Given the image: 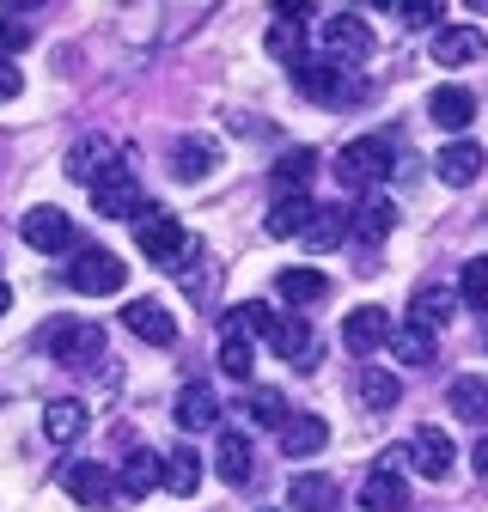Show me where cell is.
Instances as JSON below:
<instances>
[{
    "label": "cell",
    "instance_id": "6da1fadb",
    "mask_svg": "<svg viewBox=\"0 0 488 512\" xmlns=\"http://www.w3.org/2000/svg\"><path fill=\"white\" fill-rule=\"evenodd\" d=\"M293 86L312 98V104H330V110H342L348 98H360V80L342 68V61H330V55H305V61H293Z\"/></svg>",
    "mask_w": 488,
    "mask_h": 512
},
{
    "label": "cell",
    "instance_id": "7a4b0ae2",
    "mask_svg": "<svg viewBox=\"0 0 488 512\" xmlns=\"http://www.w3.org/2000/svg\"><path fill=\"white\" fill-rule=\"evenodd\" d=\"M385 177H391V141L385 135H360V141L342 147V159H336L342 189H379Z\"/></svg>",
    "mask_w": 488,
    "mask_h": 512
},
{
    "label": "cell",
    "instance_id": "3957f363",
    "mask_svg": "<svg viewBox=\"0 0 488 512\" xmlns=\"http://www.w3.org/2000/svg\"><path fill=\"white\" fill-rule=\"evenodd\" d=\"M135 244H141V256L147 263H159V269H177L183 256H190V232H183L165 208H147V214H135Z\"/></svg>",
    "mask_w": 488,
    "mask_h": 512
},
{
    "label": "cell",
    "instance_id": "277c9868",
    "mask_svg": "<svg viewBox=\"0 0 488 512\" xmlns=\"http://www.w3.org/2000/svg\"><path fill=\"white\" fill-rule=\"evenodd\" d=\"M68 281H74V293H86V299H98V293H122V287H129V263H122L116 250L92 244V250H80V256H74Z\"/></svg>",
    "mask_w": 488,
    "mask_h": 512
},
{
    "label": "cell",
    "instance_id": "5b68a950",
    "mask_svg": "<svg viewBox=\"0 0 488 512\" xmlns=\"http://www.w3.org/2000/svg\"><path fill=\"white\" fill-rule=\"evenodd\" d=\"M92 208H98L104 220H135V214L147 208V196H141V177H135L129 165L116 159V165H110V171L92 183Z\"/></svg>",
    "mask_w": 488,
    "mask_h": 512
},
{
    "label": "cell",
    "instance_id": "8992f818",
    "mask_svg": "<svg viewBox=\"0 0 488 512\" xmlns=\"http://www.w3.org/2000/svg\"><path fill=\"white\" fill-rule=\"evenodd\" d=\"M452 464H458V445H452L440 427H421V433L403 445V470H415V476H427V482H446Z\"/></svg>",
    "mask_w": 488,
    "mask_h": 512
},
{
    "label": "cell",
    "instance_id": "52a82bcc",
    "mask_svg": "<svg viewBox=\"0 0 488 512\" xmlns=\"http://www.w3.org/2000/svg\"><path fill=\"white\" fill-rule=\"evenodd\" d=\"M43 348H49L55 360H68V366H86L92 354H104V330L74 324V317H55V324L43 330Z\"/></svg>",
    "mask_w": 488,
    "mask_h": 512
},
{
    "label": "cell",
    "instance_id": "ba28073f",
    "mask_svg": "<svg viewBox=\"0 0 488 512\" xmlns=\"http://www.w3.org/2000/svg\"><path fill=\"white\" fill-rule=\"evenodd\" d=\"M61 488H68L80 506H122V494H116V476H110L104 464H92V458L61 464Z\"/></svg>",
    "mask_w": 488,
    "mask_h": 512
},
{
    "label": "cell",
    "instance_id": "9c48e42d",
    "mask_svg": "<svg viewBox=\"0 0 488 512\" xmlns=\"http://www.w3.org/2000/svg\"><path fill=\"white\" fill-rule=\"evenodd\" d=\"M324 49H330V61L354 68V61L373 55V31H366L360 13H336V19H324Z\"/></svg>",
    "mask_w": 488,
    "mask_h": 512
},
{
    "label": "cell",
    "instance_id": "30bf717a",
    "mask_svg": "<svg viewBox=\"0 0 488 512\" xmlns=\"http://www.w3.org/2000/svg\"><path fill=\"white\" fill-rule=\"evenodd\" d=\"M342 342H348L354 354L385 348V342H391V305H354V311L342 317Z\"/></svg>",
    "mask_w": 488,
    "mask_h": 512
},
{
    "label": "cell",
    "instance_id": "8fae6325",
    "mask_svg": "<svg viewBox=\"0 0 488 512\" xmlns=\"http://www.w3.org/2000/svg\"><path fill=\"white\" fill-rule=\"evenodd\" d=\"M482 55H488V37L476 25H440L434 31V61L440 68H476Z\"/></svg>",
    "mask_w": 488,
    "mask_h": 512
},
{
    "label": "cell",
    "instance_id": "7c38bea8",
    "mask_svg": "<svg viewBox=\"0 0 488 512\" xmlns=\"http://www.w3.org/2000/svg\"><path fill=\"white\" fill-rule=\"evenodd\" d=\"M19 238H25L31 250H43V256H49V250H68V244H74V220L61 214V208H31V214L19 220Z\"/></svg>",
    "mask_w": 488,
    "mask_h": 512
},
{
    "label": "cell",
    "instance_id": "4fadbf2b",
    "mask_svg": "<svg viewBox=\"0 0 488 512\" xmlns=\"http://www.w3.org/2000/svg\"><path fill=\"white\" fill-rule=\"evenodd\" d=\"M122 324H129L141 342H153V348H171V342H177V317H171L159 299H135V305H122Z\"/></svg>",
    "mask_w": 488,
    "mask_h": 512
},
{
    "label": "cell",
    "instance_id": "5bb4252c",
    "mask_svg": "<svg viewBox=\"0 0 488 512\" xmlns=\"http://www.w3.org/2000/svg\"><path fill=\"white\" fill-rule=\"evenodd\" d=\"M482 147L476 141H452V147H440V159H434V177L446 183V189H470L476 177H482Z\"/></svg>",
    "mask_w": 488,
    "mask_h": 512
},
{
    "label": "cell",
    "instance_id": "9a60e30c",
    "mask_svg": "<svg viewBox=\"0 0 488 512\" xmlns=\"http://www.w3.org/2000/svg\"><path fill=\"white\" fill-rule=\"evenodd\" d=\"M330 445V421L324 415H287L281 421V452L287 458H318Z\"/></svg>",
    "mask_w": 488,
    "mask_h": 512
},
{
    "label": "cell",
    "instance_id": "2e32d148",
    "mask_svg": "<svg viewBox=\"0 0 488 512\" xmlns=\"http://www.w3.org/2000/svg\"><path fill=\"white\" fill-rule=\"evenodd\" d=\"M391 226H397V208L385 196H366V202L348 208V238H360V244H385Z\"/></svg>",
    "mask_w": 488,
    "mask_h": 512
},
{
    "label": "cell",
    "instance_id": "e0dca14e",
    "mask_svg": "<svg viewBox=\"0 0 488 512\" xmlns=\"http://www.w3.org/2000/svg\"><path fill=\"white\" fill-rule=\"evenodd\" d=\"M269 342H275V354H281L287 366H299V372L318 366V336H312V324H305V317H281V330H275Z\"/></svg>",
    "mask_w": 488,
    "mask_h": 512
},
{
    "label": "cell",
    "instance_id": "ac0fdd59",
    "mask_svg": "<svg viewBox=\"0 0 488 512\" xmlns=\"http://www.w3.org/2000/svg\"><path fill=\"white\" fill-rule=\"evenodd\" d=\"M452 311H458V299H452L446 287H421V293L409 299V330H421V336H440V330L452 324Z\"/></svg>",
    "mask_w": 488,
    "mask_h": 512
},
{
    "label": "cell",
    "instance_id": "d6986e66",
    "mask_svg": "<svg viewBox=\"0 0 488 512\" xmlns=\"http://www.w3.org/2000/svg\"><path fill=\"white\" fill-rule=\"evenodd\" d=\"M251 366H257V342L238 330V311H226V324H220V372L226 378H251Z\"/></svg>",
    "mask_w": 488,
    "mask_h": 512
},
{
    "label": "cell",
    "instance_id": "ffe728a7",
    "mask_svg": "<svg viewBox=\"0 0 488 512\" xmlns=\"http://www.w3.org/2000/svg\"><path fill=\"white\" fill-rule=\"evenodd\" d=\"M86 427H92V409H86L80 397H55V403L43 409V433H49V445H74Z\"/></svg>",
    "mask_w": 488,
    "mask_h": 512
},
{
    "label": "cell",
    "instance_id": "44dd1931",
    "mask_svg": "<svg viewBox=\"0 0 488 512\" xmlns=\"http://www.w3.org/2000/svg\"><path fill=\"white\" fill-rule=\"evenodd\" d=\"M110 165H116V147H110L104 135H86V141H74V147H68V177H74V183H86V189H92Z\"/></svg>",
    "mask_w": 488,
    "mask_h": 512
},
{
    "label": "cell",
    "instance_id": "7402d4cb",
    "mask_svg": "<svg viewBox=\"0 0 488 512\" xmlns=\"http://www.w3.org/2000/svg\"><path fill=\"white\" fill-rule=\"evenodd\" d=\"M153 488H159V452H129V458H122V470H116L122 506H129V500H147Z\"/></svg>",
    "mask_w": 488,
    "mask_h": 512
},
{
    "label": "cell",
    "instance_id": "603a6c76",
    "mask_svg": "<svg viewBox=\"0 0 488 512\" xmlns=\"http://www.w3.org/2000/svg\"><path fill=\"white\" fill-rule=\"evenodd\" d=\"M220 421V397L208 391V384H183L177 391V427L183 433H208Z\"/></svg>",
    "mask_w": 488,
    "mask_h": 512
},
{
    "label": "cell",
    "instance_id": "cb8c5ba5",
    "mask_svg": "<svg viewBox=\"0 0 488 512\" xmlns=\"http://www.w3.org/2000/svg\"><path fill=\"white\" fill-rule=\"evenodd\" d=\"M427 116H434L440 128H452V135H464V128L476 122V92H464V86H440L434 98H427Z\"/></svg>",
    "mask_w": 488,
    "mask_h": 512
},
{
    "label": "cell",
    "instance_id": "d4e9b609",
    "mask_svg": "<svg viewBox=\"0 0 488 512\" xmlns=\"http://www.w3.org/2000/svg\"><path fill=\"white\" fill-rule=\"evenodd\" d=\"M214 470H220V482L226 488H244V482H251V439H244V433H220V445H214Z\"/></svg>",
    "mask_w": 488,
    "mask_h": 512
},
{
    "label": "cell",
    "instance_id": "484cf974",
    "mask_svg": "<svg viewBox=\"0 0 488 512\" xmlns=\"http://www.w3.org/2000/svg\"><path fill=\"white\" fill-rule=\"evenodd\" d=\"M360 506H366V512H403V506H409V488H403V476L373 464V476L360 482Z\"/></svg>",
    "mask_w": 488,
    "mask_h": 512
},
{
    "label": "cell",
    "instance_id": "4316f807",
    "mask_svg": "<svg viewBox=\"0 0 488 512\" xmlns=\"http://www.w3.org/2000/svg\"><path fill=\"white\" fill-rule=\"evenodd\" d=\"M354 391H360L366 409H397V403H403V378H397L391 366H360Z\"/></svg>",
    "mask_w": 488,
    "mask_h": 512
},
{
    "label": "cell",
    "instance_id": "83f0119b",
    "mask_svg": "<svg viewBox=\"0 0 488 512\" xmlns=\"http://www.w3.org/2000/svg\"><path fill=\"white\" fill-rule=\"evenodd\" d=\"M159 488L196 500V488H202V458H196V452H159Z\"/></svg>",
    "mask_w": 488,
    "mask_h": 512
},
{
    "label": "cell",
    "instance_id": "f1b7e54d",
    "mask_svg": "<svg viewBox=\"0 0 488 512\" xmlns=\"http://www.w3.org/2000/svg\"><path fill=\"white\" fill-rule=\"evenodd\" d=\"M287 506H293V512H330V506H336V482H330L324 470H305V476L287 482Z\"/></svg>",
    "mask_w": 488,
    "mask_h": 512
},
{
    "label": "cell",
    "instance_id": "f546056e",
    "mask_svg": "<svg viewBox=\"0 0 488 512\" xmlns=\"http://www.w3.org/2000/svg\"><path fill=\"white\" fill-rule=\"evenodd\" d=\"M446 403H452V415H458V421H482V427H488V378H482V372L452 378Z\"/></svg>",
    "mask_w": 488,
    "mask_h": 512
},
{
    "label": "cell",
    "instance_id": "4dcf8cb0",
    "mask_svg": "<svg viewBox=\"0 0 488 512\" xmlns=\"http://www.w3.org/2000/svg\"><path fill=\"white\" fill-rule=\"evenodd\" d=\"M275 293H281L287 305H318V299L330 293V275H324V269H281V275H275Z\"/></svg>",
    "mask_w": 488,
    "mask_h": 512
},
{
    "label": "cell",
    "instance_id": "1f68e13d",
    "mask_svg": "<svg viewBox=\"0 0 488 512\" xmlns=\"http://www.w3.org/2000/svg\"><path fill=\"white\" fill-rule=\"evenodd\" d=\"M312 250H336L342 238H348V208H324V202H312V220H305V232H299Z\"/></svg>",
    "mask_w": 488,
    "mask_h": 512
},
{
    "label": "cell",
    "instance_id": "d6a6232c",
    "mask_svg": "<svg viewBox=\"0 0 488 512\" xmlns=\"http://www.w3.org/2000/svg\"><path fill=\"white\" fill-rule=\"evenodd\" d=\"M305 220H312V196H275V208H269L263 232H269V238H299V232H305Z\"/></svg>",
    "mask_w": 488,
    "mask_h": 512
},
{
    "label": "cell",
    "instance_id": "836d02e7",
    "mask_svg": "<svg viewBox=\"0 0 488 512\" xmlns=\"http://www.w3.org/2000/svg\"><path fill=\"white\" fill-rule=\"evenodd\" d=\"M214 165H220V147L214 141H177V153H171V177H183V183L208 177Z\"/></svg>",
    "mask_w": 488,
    "mask_h": 512
},
{
    "label": "cell",
    "instance_id": "e575fe53",
    "mask_svg": "<svg viewBox=\"0 0 488 512\" xmlns=\"http://www.w3.org/2000/svg\"><path fill=\"white\" fill-rule=\"evenodd\" d=\"M312 171H318V153H312V147H293V153L275 165V196H287V189H293V196H305Z\"/></svg>",
    "mask_w": 488,
    "mask_h": 512
},
{
    "label": "cell",
    "instance_id": "d590c367",
    "mask_svg": "<svg viewBox=\"0 0 488 512\" xmlns=\"http://www.w3.org/2000/svg\"><path fill=\"white\" fill-rule=\"evenodd\" d=\"M244 421L281 427V421H287V397L275 391V384H251V391H244Z\"/></svg>",
    "mask_w": 488,
    "mask_h": 512
},
{
    "label": "cell",
    "instance_id": "8d00e7d4",
    "mask_svg": "<svg viewBox=\"0 0 488 512\" xmlns=\"http://www.w3.org/2000/svg\"><path fill=\"white\" fill-rule=\"evenodd\" d=\"M263 49H269L275 61H287V68H293V61H305V25L275 19V25H269V37H263Z\"/></svg>",
    "mask_w": 488,
    "mask_h": 512
},
{
    "label": "cell",
    "instance_id": "74e56055",
    "mask_svg": "<svg viewBox=\"0 0 488 512\" xmlns=\"http://www.w3.org/2000/svg\"><path fill=\"white\" fill-rule=\"evenodd\" d=\"M403 366H427L434 360V336H421V330H391V342H385Z\"/></svg>",
    "mask_w": 488,
    "mask_h": 512
},
{
    "label": "cell",
    "instance_id": "f35d334b",
    "mask_svg": "<svg viewBox=\"0 0 488 512\" xmlns=\"http://www.w3.org/2000/svg\"><path fill=\"white\" fill-rule=\"evenodd\" d=\"M458 299L488 311V256H470V263H464V275H458Z\"/></svg>",
    "mask_w": 488,
    "mask_h": 512
},
{
    "label": "cell",
    "instance_id": "ab89813d",
    "mask_svg": "<svg viewBox=\"0 0 488 512\" xmlns=\"http://www.w3.org/2000/svg\"><path fill=\"white\" fill-rule=\"evenodd\" d=\"M403 25H440V7H434V0H403Z\"/></svg>",
    "mask_w": 488,
    "mask_h": 512
},
{
    "label": "cell",
    "instance_id": "60d3db41",
    "mask_svg": "<svg viewBox=\"0 0 488 512\" xmlns=\"http://www.w3.org/2000/svg\"><path fill=\"white\" fill-rule=\"evenodd\" d=\"M19 92H25V74L13 68V61H0V104H13Z\"/></svg>",
    "mask_w": 488,
    "mask_h": 512
},
{
    "label": "cell",
    "instance_id": "b9f144b4",
    "mask_svg": "<svg viewBox=\"0 0 488 512\" xmlns=\"http://www.w3.org/2000/svg\"><path fill=\"white\" fill-rule=\"evenodd\" d=\"M19 43H25V31H19L13 19H0V61H7V55H13Z\"/></svg>",
    "mask_w": 488,
    "mask_h": 512
},
{
    "label": "cell",
    "instance_id": "7bdbcfd3",
    "mask_svg": "<svg viewBox=\"0 0 488 512\" xmlns=\"http://www.w3.org/2000/svg\"><path fill=\"white\" fill-rule=\"evenodd\" d=\"M470 470H476V476H482V482H488V433H482V439H476V452H470Z\"/></svg>",
    "mask_w": 488,
    "mask_h": 512
},
{
    "label": "cell",
    "instance_id": "ee69618b",
    "mask_svg": "<svg viewBox=\"0 0 488 512\" xmlns=\"http://www.w3.org/2000/svg\"><path fill=\"white\" fill-rule=\"evenodd\" d=\"M7 311H13V287H7V281H0V317H7Z\"/></svg>",
    "mask_w": 488,
    "mask_h": 512
}]
</instances>
